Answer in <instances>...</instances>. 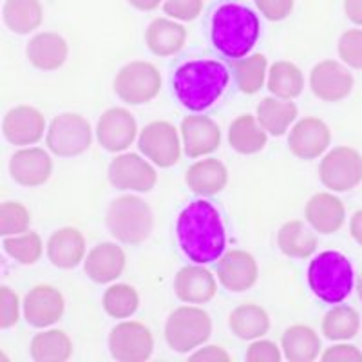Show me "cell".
Returning a JSON list of instances; mask_svg holds the SVG:
<instances>
[{
  "instance_id": "5bb4252c",
  "label": "cell",
  "mask_w": 362,
  "mask_h": 362,
  "mask_svg": "<svg viewBox=\"0 0 362 362\" xmlns=\"http://www.w3.org/2000/svg\"><path fill=\"white\" fill-rule=\"evenodd\" d=\"M66 299L53 284H37L25 293L22 300V315L33 328H51L62 319Z\"/></svg>"
},
{
  "instance_id": "3957f363",
  "label": "cell",
  "mask_w": 362,
  "mask_h": 362,
  "mask_svg": "<svg viewBox=\"0 0 362 362\" xmlns=\"http://www.w3.org/2000/svg\"><path fill=\"white\" fill-rule=\"evenodd\" d=\"M261 35L259 17L238 2L221 4L210 21V40L216 49L226 58H245Z\"/></svg>"
},
{
  "instance_id": "83f0119b",
  "label": "cell",
  "mask_w": 362,
  "mask_h": 362,
  "mask_svg": "<svg viewBox=\"0 0 362 362\" xmlns=\"http://www.w3.org/2000/svg\"><path fill=\"white\" fill-rule=\"evenodd\" d=\"M148 51L156 57H173L183 49L187 42V29L173 18H154L145 31Z\"/></svg>"
},
{
  "instance_id": "60d3db41",
  "label": "cell",
  "mask_w": 362,
  "mask_h": 362,
  "mask_svg": "<svg viewBox=\"0 0 362 362\" xmlns=\"http://www.w3.org/2000/svg\"><path fill=\"white\" fill-rule=\"evenodd\" d=\"M339 58L351 69H362V29H348L337 44Z\"/></svg>"
},
{
  "instance_id": "681fc988",
  "label": "cell",
  "mask_w": 362,
  "mask_h": 362,
  "mask_svg": "<svg viewBox=\"0 0 362 362\" xmlns=\"http://www.w3.org/2000/svg\"><path fill=\"white\" fill-rule=\"evenodd\" d=\"M350 234L351 238L362 247V209L357 210L350 219Z\"/></svg>"
},
{
  "instance_id": "c3c4849f",
  "label": "cell",
  "mask_w": 362,
  "mask_h": 362,
  "mask_svg": "<svg viewBox=\"0 0 362 362\" xmlns=\"http://www.w3.org/2000/svg\"><path fill=\"white\" fill-rule=\"evenodd\" d=\"M344 13L354 24L362 28V0H344Z\"/></svg>"
},
{
  "instance_id": "b9f144b4",
  "label": "cell",
  "mask_w": 362,
  "mask_h": 362,
  "mask_svg": "<svg viewBox=\"0 0 362 362\" xmlns=\"http://www.w3.org/2000/svg\"><path fill=\"white\" fill-rule=\"evenodd\" d=\"M22 313L21 297L11 286L2 284L0 286V328L9 329L17 326Z\"/></svg>"
},
{
  "instance_id": "7c38bea8",
  "label": "cell",
  "mask_w": 362,
  "mask_h": 362,
  "mask_svg": "<svg viewBox=\"0 0 362 362\" xmlns=\"http://www.w3.org/2000/svg\"><path fill=\"white\" fill-rule=\"evenodd\" d=\"M111 357L118 362H144L154 351V335L140 321H122L111 329L107 339Z\"/></svg>"
},
{
  "instance_id": "bcb514c9",
  "label": "cell",
  "mask_w": 362,
  "mask_h": 362,
  "mask_svg": "<svg viewBox=\"0 0 362 362\" xmlns=\"http://www.w3.org/2000/svg\"><path fill=\"white\" fill-rule=\"evenodd\" d=\"M321 361L325 362H362V351L357 346L341 341L339 344L329 346L321 354Z\"/></svg>"
},
{
  "instance_id": "5b68a950",
  "label": "cell",
  "mask_w": 362,
  "mask_h": 362,
  "mask_svg": "<svg viewBox=\"0 0 362 362\" xmlns=\"http://www.w3.org/2000/svg\"><path fill=\"white\" fill-rule=\"evenodd\" d=\"M105 225L119 243L141 245L154 230L153 209L140 196L124 194L109 203Z\"/></svg>"
},
{
  "instance_id": "8992f818",
  "label": "cell",
  "mask_w": 362,
  "mask_h": 362,
  "mask_svg": "<svg viewBox=\"0 0 362 362\" xmlns=\"http://www.w3.org/2000/svg\"><path fill=\"white\" fill-rule=\"evenodd\" d=\"M165 341L177 354H190L205 344L212 335V319L198 305L177 306L165 322Z\"/></svg>"
},
{
  "instance_id": "f907efd6",
  "label": "cell",
  "mask_w": 362,
  "mask_h": 362,
  "mask_svg": "<svg viewBox=\"0 0 362 362\" xmlns=\"http://www.w3.org/2000/svg\"><path fill=\"white\" fill-rule=\"evenodd\" d=\"M127 2L140 11H154L160 6H163V0H127Z\"/></svg>"
},
{
  "instance_id": "4dcf8cb0",
  "label": "cell",
  "mask_w": 362,
  "mask_h": 362,
  "mask_svg": "<svg viewBox=\"0 0 362 362\" xmlns=\"http://www.w3.org/2000/svg\"><path fill=\"white\" fill-rule=\"evenodd\" d=\"M228 328L241 341H255L268 334L270 315L263 306L254 303L239 305L228 315Z\"/></svg>"
},
{
  "instance_id": "74e56055",
  "label": "cell",
  "mask_w": 362,
  "mask_h": 362,
  "mask_svg": "<svg viewBox=\"0 0 362 362\" xmlns=\"http://www.w3.org/2000/svg\"><path fill=\"white\" fill-rule=\"evenodd\" d=\"M102 306L112 319H131L140 308V293L131 284L115 283L103 292Z\"/></svg>"
},
{
  "instance_id": "e0dca14e",
  "label": "cell",
  "mask_w": 362,
  "mask_h": 362,
  "mask_svg": "<svg viewBox=\"0 0 362 362\" xmlns=\"http://www.w3.org/2000/svg\"><path fill=\"white\" fill-rule=\"evenodd\" d=\"M47 132L45 116L33 105H17L9 109L2 119V134L17 147H31Z\"/></svg>"
},
{
  "instance_id": "f546056e",
  "label": "cell",
  "mask_w": 362,
  "mask_h": 362,
  "mask_svg": "<svg viewBox=\"0 0 362 362\" xmlns=\"http://www.w3.org/2000/svg\"><path fill=\"white\" fill-rule=\"evenodd\" d=\"M297 105L292 100H281L276 96H267L257 103L255 118L261 127L270 136H284L297 122Z\"/></svg>"
},
{
  "instance_id": "ee69618b",
  "label": "cell",
  "mask_w": 362,
  "mask_h": 362,
  "mask_svg": "<svg viewBox=\"0 0 362 362\" xmlns=\"http://www.w3.org/2000/svg\"><path fill=\"white\" fill-rule=\"evenodd\" d=\"M245 358L247 362H281L283 351H281V346H277L274 341L261 337L250 341Z\"/></svg>"
},
{
  "instance_id": "d590c367",
  "label": "cell",
  "mask_w": 362,
  "mask_h": 362,
  "mask_svg": "<svg viewBox=\"0 0 362 362\" xmlns=\"http://www.w3.org/2000/svg\"><path fill=\"white\" fill-rule=\"evenodd\" d=\"M361 329V315L354 306L339 305L326 312L321 322V332L328 341H350Z\"/></svg>"
},
{
  "instance_id": "f35d334b",
  "label": "cell",
  "mask_w": 362,
  "mask_h": 362,
  "mask_svg": "<svg viewBox=\"0 0 362 362\" xmlns=\"http://www.w3.org/2000/svg\"><path fill=\"white\" fill-rule=\"evenodd\" d=\"M2 248L11 259L24 267H31L40 261L42 254H44V241L38 232L28 230L24 234L9 235V238L2 239Z\"/></svg>"
},
{
  "instance_id": "4316f807",
  "label": "cell",
  "mask_w": 362,
  "mask_h": 362,
  "mask_svg": "<svg viewBox=\"0 0 362 362\" xmlns=\"http://www.w3.org/2000/svg\"><path fill=\"white\" fill-rule=\"evenodd\" d=\"M281 351L290 362H312L321 355L322 342L312 326L293 325L281 335Z\"/></svg>"
},
{
  "instance_id": "f1b7e54d",
  "label": "cell",
  "mask_w": 362,
  "mask_h": 362,
  "mask_svg": "<svg viewBox=\"0 0 362 362\" xmlns=\"http://www.w3.org/2000/svg\"><path fill=\"white\" fill-rule=\"evenodd\" d=\"M317 235L312 226H306L300 219H290L277 232V248L292 259H308L315 254Z\"/></svg>"
},
{
  "instance_id": "484cf974",
  "label": "cell",
  "mask_w": 362,
  "mask_h": 362,
  "mask_svg": "<svg viewBox=\"0 0 362 362\" xmlns=\"http://www.w3.org/2000/svg\"><path fill=\"white\" fill-rule=\"evenodd\" d=\"M185 183L194 194L210 198L221 192L228 183V169L216 158H203L192 163L185 174Z\"/></svg>"
},
{
  "instance_id": "f6af8a7d",
  "label": "cell",
  "mask_w": 362,
  "mask_h": 362,
  "mask_svg": "<svg viewBox=\"0 0 362 362\" xmlns=\"http://www.w3.org/2000/svg\"><path fill=\"white\" fill-rule=\"evenodd\" d=\"M257 9L267 21L281 22L293 11V0H254Z\"/></svg>"
},
{
  "instance_id": "9c48e42d",
  "label": "cell",
  "mask_w": 362,
  "mask_h": 362,
  "mask_svg": "<svg viewBox=\"0 0 362 362\" xmlns=\"http://www.w3.org/2000/svg\"><path fill=\"white\" fill-rule=\"evenodd\" d=\"M319 180L329 192H348L362 183V154L350 145H339L322 156Z\"/></svg>"
},
{
  "instance_id": "8d00e7d4",
  "label": "cell",
  "mask_w": 362,
  "mask_h": 362,
  "mask_svg": "<svg viewBox=\"0 0 362 362\" xmlns=\"http://www.w3.org/2000/svg\"><path fill=\"white\" fill-rule=\"evenodd\" d=\"M268 60L264 54L255 53L250 57L239 58L234 64V78L238 89L243 95H257L267 83Z\"/></svg>"
},
{
  "instance_id": "816d5d0a",
  "label": "cell",
  "mask_w": 362,
  "mask_h": 362,
  "mask_svg": "<svg viewBox=\"0 0 362 362\" xmlns=\"http://www.w3.org/2000/svg\"><path fill=\"white\" fill-rule=\"evenodd\" d=\"M357 293H358V299L362 300V274L358 276V279H357Z\"/></svg>"
},
{
  "instance_id": "277c9868",
  "label": "cell",
  "mask_w": 362,
  "mask_h": 362,
  "mask_svg": "<svg viewBox=\"0 0 362 362\" xmlns=\"http://www.w3.org/2000/svg\"><path fill=\"white\" fill-rule=\"evenodd\" d=\"M308 286L328 305H339L354 290V267L339 250H325L308 264Z\"/></svg>"
},
{
  "instance_id": "30bf717a",
  "label": "cell",
  "mask_w": 362,
  "mask_h": 362,
  "mask_svg": "<svg viewBox=\"0 0 362 362\" xmlns=\"http://www.w3.org/2000/svg\"><path fill=\"white\" fill-rule=\"evenodd\" d=\"M138 148L151 163L160 169L174 167L180 161L183 151L180 129L165 119L151 122L138 134Z\"/></svg>"
},
{
  "instance_id": "d6986e66",
  "label": "cell",
  "mask_w": 362,
  "mask_h": 362,
  "mask_svg": "<svg viewBox=\"0 0 362 362\" xmlns=\"http://www.w3.org/2000/svg\"><path fill=\"white\" fill-rule=\"evenodd\" d=\"M180 134L183 153L194 160L216 153L221 145V129L209 116H185L181 119Z\"/></svg>"
},
{
  "instance_id": "7a4b0ae2",
  "label": "cell",
  "mask_w": 362,
  "mask_h": 362,
  "mask_svg": "<svg viewBox=\"0 0 362 362\" xmlns=\"http://www.w3.org/2000/svg\"><path fill=\"white\" fill-rule=\"evenodd\" d=\"M228 82L230 73L225 64L212 58H196L177 67L173 76V90L183 107L202 112L221 98Z\"/></svg>"
},
{
  "instance_id": "ab89813d",
  "label": "cell",
  "mask_w": 362,
  "mask_h": 362,
  "mask_svg": "<svg viewBox=\"0 0 362 362\" xmlns=\"http://www.w3.org/2000/svg\"><path fill=\"white\" fill-rule=\"evenodd\" d=\"M31 226V214L28 206L21 202H4L0 205V235L24 234Z\"/></svg>"
},
{
  "instance_id": "d6a6232c",
  "label": "cell",
  "mask_w": 362,
  "mask_h": 362,
  "mask_svg": "<svg viewBox=\"0 0 362 362\" xmlns=\"http://www.w3.org/2000/svg\"><path fill=\"white\" fill-rule=\"evenodd\" d=\"M29 354L35 362H66L73 355V341L64 329L44 328L29 342Z\"/></svg>"
},
{
  "instance_id": "cb8c5ba5",
  "label": "cell",
  "mask_w": 362,
  "mask_h": 362,
  "mask_svg": "<svg viewBox=\"0 0 362 362\" xmlns=\"http://www.w3.org/2000/svg\"><path fill=\"white\" fill-rule=\"evenodd\" d=\"M305 219L319 234H335L346 221V206L334 192H317L306 203Z\"/></svg>"
},
{
  "instance_id": "7402d4cb",
  "label": "cell",
  "mask_w": 362,
  "mask_h": 362,
  "mask_svg": "<svg viewBox=\"0 0 362 362\" xmlns=\"http://www.w3.org/2000/svg\"><path fill=\"white\" fill-rule=\"evenodd\" d=\"M127 267V254L118 243H100L87 252L83 259L86 276L96 284H111L124 274Z\"/></svg>"
},
{
  "instance_id": "8fae6325",
  "label": "cell",
  "mask_w": 362,
  "mask_h": 362,
  "mask_svg": "<svg viewBox=\"0 0 362 362\" xmlns=\"http://www.w3.org/2000/svg\"><path fill=\"white\" fill-rule=\"evenodd\" d=\"M109 183L125 192H151L158 183L156 165L136 153H119L107 169Z\"/></svg>"
},
{
  "instance_id": "1f68e13d",
  "label": "cell",
  "mask_w": 362,
  "mask_h": 362,
  "mask_svg": "<svg viewBox=\"0 0 362 362\" xmlns=\"http://www.w3.org/2000/svg\"><path fill=\"white\" fill-rule=\"evenodd\" d=\"M228 144L235 153L250 156L261 153L268 144V132L261 127L254 115H241L228 129Z\"/></svg>"
},
{
  "instance_id": "44dd1931",
  "label": "cell",
  "mask_w": 362,
  "mask_h": 362,
  "mask_svg": "<svg viewBox=\"0 0 362 362\" xmlns=\"http://www.w3.org/2000/svg\"><path fill=\"white\" fill-rule=\"evenodd\" d=\"M216 276L203 264H187L174 277V293L187 305H205L218 293Z\"/></svg>"
},
{
  "instance_id": "836d02e7",
  "label": "cell",
  "mask_w": 362,
  "mask_h": 362,
  "mask_svg": "<svg viewBox=\"0 0 362 362\" xmlns=\"http://www.w3.org/2000/svg\"><path fill=\"white\" fill-rule=\"evenodd\" d=\"M267 89L281 100H296L305 90V74L293 62L279 60L268 67Z\"/></svg>"
},
{
  "instance_id": "603a6c76",
  "label": "cell",
  "mask_w": 362,
  "mask_h": 362,
  "mask_svg": "<svg viewBox=\"0 0 362 362\" xmlns=\"http://www.w3.org/2000/svg\"><path fill=\"white\" fill-rule=\"evenodd\" d=\"M45 254L54 268L73 270L86 259V238L74 226H62L49 235L47 243H45Z\"/></svg>"
},
{
  "instance_id": "ac0fdd59",
  "label": "cell",
  "mask_w": 362,
  "mask_h": 362,
  "mask_svg": "<svg viewBox=\"0 0 362 362\" xmlns=\"http://www.w3.org/2000/svg\"><path fill=\"white\" fill-rule=\"evenodd\" d=\"M257 279H259V264L250 252L234 248L219 257L218 281L228 292H247L254 288Z\"/></svg>"
},
{
  "instance_id": "2e32d148",
  "label": "cell",
  "mask_w": 362,
  "mask_h": 362,
  "mask_svg": "<svg viewBox=\"0 0 362 362\" xmlns=\"http://www.w3.org/2000/svg\"><path fill=\"white\" fill-rule=\"evenodd\" d=\"M355 78L348 66L337 60H322L310 71V89L322 102H341L351 95Z\"/></svg>"
},
{
  "instance_id": "9a60e30c",
  "label": "cell",
  "mask_w": 362,
  "mask_h": 362,
  "mask_svg": "<svg viewBox=\"0 0 362 362\" xmlns=\"http://www.w3.org/2000/svg\"><path fill=\"white\" fill-rule=\"evenodd\" d=\"M332 131L325 119L305 116L290 127L288 148L299 160H315L328 153Z\"/></svg>"
},
{
  "instance_id": "e575fe53",
  "label": "cell",
  "mask_w": 362,
  "mask_h": 362,
  "mask_svg": "<svg viewBox=\"0 0 362 362\" xmlns=\"http://www.w3.org/2000/svg\"><path fill=\"white\" fill-rule=\"evenodd\" d=\"M2 17L13 33L29 35L40 28L44 21V8L40 0H6Z\"/></svg>"
},
{
  "instance_id": "d4e9b609",
  "label": "cell",
  "mask_w": 362,
  "mask_h": 362,
  "mask_svg": "<svg viewBox=\"0 0 362 362\" xmlns=\"http://www.w3.org/2000/svg\"><path fill=\"white\" fill-rule=\"evenodd\" d=\"M29 64L40 71H57L69 57V45L62 35L53 31L35 35L25 47Z\"/></svg>"
},
{
  "instance_id": "4fadbf2b",
  "label": "cell",
  "mask_w": 362,
  "mask_h": 362,
  "mask_svg": "<svg viewBox=\"0 0 362 362\" xmlns=\"http://www.w3.org/2000/svg\"><path fill=\"white\" fill-rule=\"evenodd\" d=\"M96 140L107 153H125L140 134L134 115L125 107H111L103 111L96 124Z\"/></svg>"
},
{
  "instance_id": "ffe728a7",
  "label": "cell",
  "mask_w": 362,
  "mask_h": 362,
  "mask_svg": "<svg viewBox=\"0 0 362 362\" xmlns=\"http://www.w3.org/2000/svg\"><path fill=\"white\" fill-rule=\"evenodd\" d=\"M9 174L21 187L35 189L53 174V158L42 147H21L9 160Z\"/></svg>"
},
{
  "instance_id": "7bdbcfd3",
  "label": "cell",
  "mask_w": 362,
  "mask_h": 362,
  "mask_svg": "<svg viewBox=\"0 0 362 362\" xmlns=\"http://www.w3.org/2000/svg\"><path fill=\"white\" fill-rule=\"evenodd\" d=\"M163 11L177 22L196 21L203 11V0H163Z\"/></svg>"
},
{
  "instance_id": "6da1fadb",
  "label": "cell",
  "mask_w": 362,
  "mask_h": 362,
  "mask_svg": "<svg viewBox=\"0 0 362 362\" xmlns=\"http://www.w3.org/2000/svg\"><path fill=\"white\" fill-rule=\"evenodd\" d=\"M176 235L181 252L194 263H214L225 254L226 234L221 214L206 199H194L181 210Z\"/></svg>"
},
{
  "instance_id": "52a82bcc",
  "label": "cell",
  "mask_w": 362,
  "mask_h": 362,
  "mask_svg": "<svg viewBox=\"0 0 362 362\" xmlns=\"http://www.w3.org/2000/svg\"><path fill=\"white\" fill-rule=\"evenodd\" d=\"M93 127L78 112H62L51 119L45 132V145L58 158H74L89 151L93 145Z\"/></svg>"
},
{
  "instance_id": "ba28073f",
  "label": "cell",
  "mask_w": 362,
  "mask_h": 362,
  "mask_svg": "<svg viewBox=\"0 0 362 362\" xmlns=\"http://www.w3.org/2000/svg\"><path fill=\"white\" fill-rule=\"evenodd\" d=\"M161 73L154 64L132 60L116 73L115 93L127 105H144L153 102L161 90Z\"/></svg>"
},
{
  "instance_id": "7dc6e473",
  "label": "cell",
  "mask_w": 362,
  "mask_h": 362,
  "mask_svg": "<svg viewBox=\"0 0 362 362\" xmlns=\"http://www.w3.org/2000/svg\"><path fill=\"white\" fill-rule=\"evenodd\" d=\"M190 361H203V362H230L232 357L230 354L218 344H209L203 348L199 346L198 350H194V354L190 355Z\"/></svg>"
}]
</instances>
